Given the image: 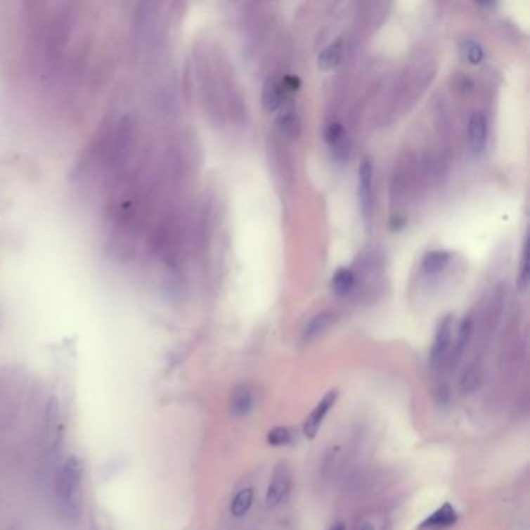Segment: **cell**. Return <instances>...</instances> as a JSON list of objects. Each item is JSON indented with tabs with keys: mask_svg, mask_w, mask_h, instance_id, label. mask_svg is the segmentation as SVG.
<instances>
[{
	"mask_svg": "<svg viewBox=\"0 0 530 530\" xmlns=\"http://www.w3.org/2000/svg\"><path fill=\"white\" fill-rule=\"evenodd\" d=\"M471 330H473V323H471V319L467 318L465 321H463L460 323V328H459V336H458V342H455V349H454V355L451 356L453 359H458L463 350H465L467 344L470 341V336H471Z\"/></svg>",
	"mask_w": 530,
	"mask_h": 530,
	"instance_id": "18",
	"label": "cell"
},
{
	"mask_svg": "<svg viewBox=\"0 0 530 530\" xmlns=\"http://www.w3.org/2000/svg\"><path fill=\"white\" fill-rule=\"evenodd\" d=\"M294 439H296V432L288 428V426H276V428H272L266 436V441L271 446L291 445Z\"/></svg>",
	"mask_w": 530,
	"mask_h": 530,
	"instance_id": "14",
	"label": "cell"
},
{
	"mask_svg": "<svg viewBox=\"0 0 530 530\" xmlns=\"http://www.w3.org/2000/svg\"><path fill=\"white\" fill-rule=\"evenodd\" d=\"M372 179H373V167L370 160L364 159L359 165V174H358V196L361 202V209L364 213L370 210L372 202Z\"/></svg>",
	"mask_w": 530,
	"mask_h": 530,
	"instance_id": "7",
	"label": "cell"
},
{
	"mask_svg": "<svg viewBox=\"0 0 530 530\" xmlns=\"http://www.w3.org/2000/svg\"><path fill=\"white\" fill-rule=\"evenodd\" d=\"M458 510L454 509L451 503H445L420 522L418 530H448L458 522Z\"/></svg>",
	"mask_w": 530,
	"mask_h": 530,
	"instance_id": "5",
	"label": "cell"
},
{
	"mask_svg": "<svg viewBox=\"0 0 530 530\" xmlns=\"http://www.w3.org/2000/svg\"><path fill=\"white\" fill-rule=\"evenodd\" d=\"M359 530H375L373 529V526L372 524H369V522H364V524L363 526H361V529Z\"/></svg>",
	"mask_w": 530,
	"mask_h": 530,
	"instance_id": "23",
	"label": "cell"
},
{
	"mask_svg": "<svg viewBox=\"0 0 530 530\" xmlns=\"http://www.w3.org/2000/svg\"><path fill=\"white\" fill-rule=\"evenodd\" d=\"M448 261H450V254L444 252V250H434L425 257L423 260V269L428 274H434V272H440L444 269Z\"/></svg>",
	"mask_w": 530,
	"mask_h": 530,
	"instance_id": "15",
	"label": "cell"
},
{
	"mask_svg": "<svg viewBox=\"0 0 530 530\" xmlns=\"http://www.w3.org/2000/svg\"><path fill=\"white\" fill-rule=\"evenodd\" d=\"M278 128H280V131L286 136L297 137L300 132L297 115L292 114V110H283V112L278 115Z\"/></svg>",
	"mask_w": 530,
	"mask_h": 530,
	"instance_id": "16",
	"label": "cell"
},
{
	"mask_svg": "<svg viewBox=\"0 0 530 530\" xmlns=\"http://www.w3.org/2000/svg\"><path fill=\"white\" fill-rule=\"evenodd\" d=\"M252 500H254V490L252 489H243L240 490L237 495L233 496L232 503H231V513L235 518H243L246 517L247 512L252 507Z\"/></svg>",
	"mask_w": 530,
	"mask_h": 530,
	"instance_id": "12",
	"label": "cell"
},
{
	"mask_svg": "<svg viewBox=\"0 0 530 530\" xmlns=\"http://www.w3.org/2000/svg\"><path fill=\"white\" fill-rule=\"evenodd\" d=\"M337 396H340V390L337 389L328 390V392L322 396V400L316 404L314 409L310 412V415L306 417L304 426H302V431H304V436L308 440H314L316 436H318L321 426L323 420H325L330 409L335 406Z\"/></svg>",
	"mask_w": 530,
	"mask_h": 530,
	"instance_id": "3",
	"label": "cell"
},
{
	"mask_svg": "<svg viewBox=\"0 0 530 530\" xmlns=\"http://www.w3.org/2000/svg\"><path fill=\"white\" fill-rule=\"evenodd\" d=\"M331 288L337 296H347V294L355 288V274L349 268H340L333 276L331 280Z\"/></svg>",
	"mask_w": 530,
	"mask_h": 530,
	"instance_id": "11",
	"label": "cell"
},
{
	"mask_svg": "<svg viewBox=\"0 0 530 530\" xmlns=\"http://www.w3.org/2000/svg\"><path fill=\"white\" fill-rule=\"evenodd\" d=\"M254 409V394L246 384H240L232 390L231 412L235 417H246Z\"/></svg>",
	"mask_w": 530,
	"mask_h": 530,
	"instance_id": "8",
	"label": "cell"
},
{
	"mask_svg": "<svg viewBox=\"0 0 530 530\" xmlns=\"http://www.w3.org/2000/svg\"><path fill=\"white\" fill-rule=\"evenodd\" d=\"M330 530H345V526L342 524V522H336V524L330 527Z\"/></svg>",
	"mask_w": 530,
	"mask_h": 530,
	"instance_id": "22",
	"label": "cell"
},
{
	"mask_svg": "<svg viewBox=\"0 0 530 530\" xmlns=\"http://www.w3.org/2000/svg\"><path fill=\"white\" fill-rule=\"evenodd\" d=\"M529 282V261H527V246H524V250H522V259H521V266L518 271V286L519 290H524Z\"/></svg>",
	"mask_w": 530,
	"mask_h": 530,
	"instance_id": "19",
	"label": "cell"
},
{
	"mask_svg": "<svg viewBox=\"0 0 530 530\" xmlns=\"http://www.w3.org/2000/svg\"><path fill=\"white\" fill-rule=\"evenodd\" d=\"M341 56H342L341 41L333 42L321 51L319 56H318V65L322 70H330V69H333V67H336L337 64H340Z\"/></svg>",
	"mask_w": 530,
	"mask_h": 530,
	"instance_id": "13",
	"label": "cell"
},
{
	"mask_svg": "<svg viewBox=\"0 0 530 530\" xmlns=\"http://www.w3.org/2000/svg\"><path fill=\"white\" fill-rule=\"evenodd\" d=\"M282 87H283V91H290V92H294V91H297L299 89V87H300V79L297 78V77H292V75H290V77H285L283 79H282Z\"/></svg>",
	"mask_w": 530,
	"mask_h": 530,
	"instance_id": "21",
	"label": "cell"
},
{
	"mask_svg": "<svg viewBox=\"0 0 530 530\" xmlns=\"http://www.w3.org/2000/svg\"><path fill=\"white\" fill-rule=\"evenodd\" d=\"M451 341H453V316H446L440 321L437 331H436V337H434V344L431 347V355H429V363L432 366V369H441L444 364L446 363V359L450 358V351H451Z\"/></svg>",
	"mask_w": 530,
	"mask_h": 530,
	"instance_id": "2",
	"label": "cell"
},
{
	"mask_svg": "<svg viewBox=\"0 0 530 530\" xmlns=\"http://www.w3.org/2000/svg\"><path fill=\"white\" fill-rule=\"evenodd\" d=\"M283 101V87L276 79H268L264 83L263 87V93H261V103L263 108L269 110V112H274V110L280 109Z\"/></svg>",
	"mask_w": 530,
	"mask_h": 530,
	"instance_id": "10",
	"label": "cell"
},
{
	"mask_svg": "<svg viewBox=\"0 0 530 530\" xmlns=\"http://www.w3.org/2000/svg\"><path fill=\"white\" fill-rule=\"evenodd\" d=\"M468 145L474 153H481L487 143L489 134V122L487 115L482 110H474L468 122Z\"/></svg>",
	"mask_w": 530,
	"mask_h": 530,
	"instance_id": "6",
	"label": "cell"
},
{
	"mask_svg": "<svg viewBox=\"0 0 530 530\" xmlns=\"http://www.w3.org/2000/svg\"><path fill=\"white\" fill-rule=\"evenodd\" d=\"M462 51H463V56H465V60L473 65L482 63V60H484V49H482L481 44L474 41V39L463 41Z\"/></svg>",
	"mask_w": 530,
	"mask_h": 530,
	"instance_id": "17",
	"label": "cell"
},
{
	"mask_svg": "<svg viewBox=\"0 0 530 530\" xmlns=\"http://www.w3.org/2000/svg\"><path fill=\"white\" fill-rule=\"evenodd\" d=\"M83 477L84 465L78 455H70L58 471L55 495L58 507L61 509L64 517L77 518L79 515L81 496H83Z\"/></svg>",
	"mask_w": 530,
	"mask_h": 530,
	"instance_id": "1",
	"label": "cell"
},
{
	"mask_svg": "<svg viewBox=\"0 0 530 530\" xmlns=\"http://www.w3.org/2000/svg\"><path fill=\"white\" fill-rule=\"evenodd\" d=\"M8 530H16V529H8Z\"/></svg>",
	"mask_w": 530,
	"mask_h": 530,
	"instance_id": "24",
	"label": "cell"
},
{
	"mask_svg": "<svg viewBox=\"0 0 530 530\" xmlns=\"http://www.w3.org/2000/svg\"><path fill=\"white\" fill-rule=\"evenodd\" d=\"M291 490V473L288 467L285 463H278L276 467L274 473H272V479L266 491V498H264V503H266L268 509H274V507L280 505L285 498L290 495Z\"/></svg>",
	"mask_w": 530,
	"mask_h": 530,
	"instance_id": "4",
	"label": "cell"
},
{
	"mask_svg": "<svg viewBox=\"0 0 530 530\" xmlns=\"http://www.w3.org/2000/svg\"><path fill=\"white\" fill-rule=\"evenodd\" d=\"M336 321V314L333 311H323L316 314L314 318L306 323L304 331H302V340L305 342L314 341L316 337H319L322 333H325L331 323Z\"/></svg>",
	"mask_w": 530,
	"mask_h": 530,
	"instance_id": "9",
	"label": "cell"
},
{
	"mask_svg": "<svg viewBox=\"0 0 530 530\" xmlns=\"http://www.w3.org/2000/svg\"><path fill=\"white\" fill-rule=\"evenodd\" d=\"M477 380H479V377H477L474 372H467L465 377H463V380H462L463 390H465V392L473 390L477 386Z\"/></svg>",
	"mask_w": 530,
	"mask_h": 530,
	"instance_id": "20",
	"label": "cell"
}]
</instances>
